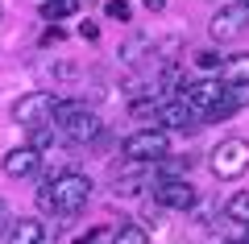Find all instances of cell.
I'll return each instance as SVG.
<instances>
[{
  "mask_svg": "<svg viewBox=\"0 0 249 244\" xmlns=\"http://www.w3.org/2000/svg\"><path fill=\"white\" fill-rule=\"evenodd\" d=\"M220 54H216V50H196V66L199 70H220Z\"/></svg>",
  "mask_w": 249,
  "mask_h": 244,
  "instance_id": "obj_19",
  "label": "cell"
},
{
  "mask_svg": "<svg viewBox=\"0 0 249 244\" xmlns=\"http://www.w3.org/2000/svg\"><path fill=\"white\" fill-rule=\"evenodd\" d=\"M42 42H46V46H50V42H62V29H58V25H54V29H46V33H42Z\"/></svg>",
  "mask_w": 249,
  "mask_h": 244,
  "instance_id": "obj_21",
  "label": "cell"
},
{
  "mask_svg": "<svg viewBox=\"0 0 249 244\" xmlns=\"http://www.w3.org/2000/svg\"><path fill=\"white\" fill-rule=\"evenodd\" d=\"M220 83H249V54H232L220 62Z\"/></svg>",
  "mask_w": 249,
  "mask_h": 244,
  "instance_id": "obj_12",
  "label": "cell"
},
{
  "mask_svg": "<svg viewBox=\"0 0 249 244\" xmlns=\"http://www.w3.org/2000/svg\"><path fill=\"white\" fill-rule=\"evenodd\" d=\"M208 166H212V174L220 178V182H232V178H241V174L249 170V141H241V137H224L220 145L212 149Z\"/></svg>",
  "mask_w": 249,
  "mask_h": 244,
  "instance_id": "obj_3",
  "label": "cell"
},
{
  "mask_svg": "<svg viewBox=\"0 0 249 244\" xmlns=\"http://www.w3.org/2000/svg\"><path fill=\"white\" fill-rule=\"evenodd\" d=\"M129 112H133V120L150 124V129H158V104H142V99H137V104L129 108Z\"/></svg>",
  "mask_w": 249,
  "mask_h": 244,
  "instance_id": "obj_17",
  "label": "cell"
},
{
  "mask_svg": "<svg viewBox=\"0 0 249 244\" xmlns=\"http://www.w3.org/2000/svg\"><path fill=\"white\" fill-rule=\"evenodd\" d=\"M112 244H150V232H145L142 224H124L121 232H116Z\"/></svg>",
  "mask_w": 249,
  "mask_h": 244,
  "instance_id": "obj_16",
  "label": "cell"
},
{
  "mask_svg": "<svg viewBox=\"0 0 249 244\" xmlns=\"http://www.w3.org/2000/svg\"><path fill=\"white\" fill-rule=\"evenodd\" d=\"M241 4H245V9H249V0H241Z\"/></svg>",
  "mask_w": 249,
  "mask_h": 244,
  "instance_id": "obj_28",
  "label": "cell"
},
{
  "mask_svg": "<svg viewBox=\"0 0 249 244\" xmlns=\"http://www.w3.org/2000/svg\"><path fill=\"white\" fill-rule=\"evenodd\" d=\"M154 203L166 211H191L196 207V191L187 178H158L154 182Z\"/></svg>",
  "mask_w": 249,
  "mask_h": 244,
  "instance_id": "obj_8",
  "label": "cell"
},
{
  "mask_svg": "<svg viewBox=\"0 0 249 244\" xmlns=\"http://www.w3.org/2000/svg\"><path fill=\"white\" fill-rule=\"evenodd\" d=\"M42 13L50 21H62V17H75V13H79V0H46L42 4Z\"/></svg>",
  "mask_w": 249,
  "mask_h": 244,
  "instance_id": "obj_14",
  "label": "cell"
},
{
  "mask_svg": "<svg viewBox=\"0 0 249 244\" xmlns=\"http://www.w3.org/2000/svg\"><path fill=\"white\" fill-rule=\"evenodd\" d=\"M224 244H245V240H224Z\"/></svg>",
  "mask_w": 249,
  "mask_h": 244,
  "instance_id": "obj_24",
  "label": "cell"
},
{
  "mask_svg": "<svg viewBox=\"0 0 249 244\" xmlns=\"http://www.w3.org/2000/svg\"><path fill=\"white\" fill-rule=\"evenodd\" d=\"M145 9H150V13H162V9H166V0H145Z\"/></svg>",
  "mask_w": 249,
  "mask_h": 244,
  "instance_id": "obj_22",
  "label": "cell"
},
{
  "mask_svg": "<svg viewBox=\"0 0 249 244\" xmlns=\"http://www.w3.org/2000/svg\"><path fill=\"white\" fill-rule=\"evenodd\" d=\"M91 4H104V0H91Z\"/></svg>",
  "mask_w": 249,
  "mask_h": 244,
  "instance_id": "obj_26",
  "label": "cell"
},
{
  "mask_svg": "<svg viewBox=\"0 0 249 244\" xmlns=\"http://www.w3.org/2000/svg\"><path fill=\"white\" fill-rule=\"evenodd\" d=\"M46 224L42 219H4L0 224V244H42Z\"/></svg>",
  "mask_w": 249,
  "mask_h": 244,
  "instance_id": "obj_9",
  "label": "cell"
},
{
  "mask_svg": "<svg viewBox=\"0 0 249 244\" xmlns=\"http://www.w3.org/2000/svg\"><path fill=\"white\" fill-rule=\"evenodd\" d=\"M245 244H249V224H245Z\"/></svg>",
  "mask_w": 249,
  "mask_h": 244,
  "instance_id": "obj_25",
  "label": "cell"
},
{
  "mask_svg": "<svg viewBox=\"0 0 249 244\" xmlns=\"http://www.w3.org/2000/svg\"><path fill=\"white\" fill-rule=\"evenodd\" d=\"M124 157H133V162H145V166H158L162 157H170V137L166 129H142L133 137H124Z\"/></svg>",
  "mask_w": 249,
  "mask_h": 244,
  "instance_id": "obj_4",
  "label": "cell"
},
{
  "mask_svg": "<svg viewBox=\"0 0 249 244\" xmlns=\"http://www.w3.org/2000/svg\"><path fill=\"white\" fill-rule=\"evenodd\" d=\"M0 166H4L9 178H29V174H37V166H42V153H37L34 145H21V149H9Z\"/></svg>",
  "mask_w": 249,
  "mask_h": 244,
  "instance_id": "obj_10",
  "label": "cell"
},
{
  "mask_svg": "<svg viewBox=\"0 0 249 244\" xmlns=\"http://www.w3.org/2000/svg\"><path fill=\"white\" fill-rule=\"evenodd\" d=\"M54 124L62 129V137L71 141V145H88V141L100 137V116L91 112L83 99H58V108H54Z\"/></svg>",
  "mask_w": 249,
  "mask_h": 244,
  "instance_id": "obj_1",
  "label": "cell"
},
{
  "mask_svg": "<svg viewBox=\"0 0 249 244\" xmlns=\"http://www.w3.org/2000/svg\"><path fill=\"white\" fill-rule=\"evenodd\" d=\"M199 124V116L183 104V99H170V104H158V129H191Z\"/></svg>",
  "mask_w": 249,
  "mask_h": 244,
  "instance_id": "obj_11",
  "label": "cell"
},
{
  "mask_svg": "<svg viewBox=\"0 0 249 244\" xmlns=\"http://www.w3.org/2000/svg\"><path fill=\"white\" fill-rule=\"evenodd\" d=\"M4 219H9V199L0 195V224H4Z\"/></svg>",
  "mask_w": 249,
  "mask_h": 244,
  "instance_id": "obj_23",
  "label": "cell"
},
{
  "mask_svg": "<svg viewBox=\"0 0 249 244\" xmlns=\"http://www.w3.org/2000/svg\"><path fill=\"white\" fill-rule=\"evenodd\" d=\"M0 21H4V9H0Z\"/></svg>",
  "mask_w": 249,
  "mask_h": 244,
  "instance_id": "obj_27",
  "label": "cell"
},
{
  "mask_svg": "<svg viewBox=\"0 0 249 244\" xmlns=\"http://www.w3.org/2000/svg\"><path fill=\"white\" fill-rule=\"evenodd\" d=\"M104 9H108V17H112V21H129V17H133L129 0H104Z\"/></svg>",
  "mask_w": 249,
  "mask_h": 244,
  "instance_id": "obj_18",
  "label": "cell"
},
{
  "mask_svg": "<svg viewBox=\"0 0 249 244\" xmlns=\"http://www.w3.org/2000/svg\"><path fill=\"white\" fill-rule=\"evenodd\" d=\"M178 99L204 120V116L224 99V83L220 79H191V83H178Z\"/></svg>",
  "mask_w": 249,
  "mask_h": 244,
  "instance_id": "obj_6",
  "label": "cell"
},
{
  "mask_svg": "<svg viewBox=\"0 0 249 244\" xmlns=\"http://www.w3.org/2000/svg\"><path fill=\"white\" fill-rule=\"evenodd\" d=\"M79 37H88V42H96V37H100V29L91 25V21H83V25H79Z\"/></svg>",
  "mask_w": 249,
  "mask_h": 244,
  "instance_id": "obj_20",
  "label": "cell"
},
{
  "mask_svg": "<svg viewBox=\"0 0 249 244\" xmlns=\"http://www.w3.org/2000/svg\"><path fill=\"white\" fill-rule=\"evenodd\" d=\"M54 108H58V96L54 91H29L13 104V120L21 129H37V124H54Z\"/></svg>",
  "mask_w": 249,
  "mask_h": 244,
  "instance_id": "obj_5",
  "label": "cell"
},
{
  "mask_svg": "<svg viewBox=\"0 0 249 244\" xmlns=\"http://www.w3.org/2000/svg\"><path fill=\"white\" fill-rule=\"evenodd\" d=\"M224 99L232 104V112L249 108V83H224Z\"/></svg>",
  "mask_w": 249,
  "mask_h": 244,
  "instance_id": "obj_15",
  "label": "cell"
},
{
  "mask_svg": "<svg viewBox=\"0 0 249 244\" xmlns=\"http://www.w3.org/2000/svg\"><path fill=\"white\" fill-rule=\"evenodd\" d=\"M224 215L237 219V224H249V191L229 195V203H224Z\"/></svg>",
  "mask_w": 249,
  "mask_h": 244,
  "instance_id": "obj_13",
  "label": "cell"
},
{
  "mask_svg": "<svg viewBox=\"0 0 249 244\" xmlns=\"http://www.w3.org/2000/svg\"><path fill=\"white\" fill-rule=\"evenodd\" d=\"M37 4H46V0H37Z\"/></svg>",
  "mask_w": 249,
  "mask_h": 244,
  "instance_id": "obj_29",
  "label": "cell"
},
{
  "mask_svg": "<svg viewBox=\"0 0 249 244\" xmlns=\"http://www.w3.org/2000/svg\"><path fill=\"white\" fill-rule=\"evenodd\" d=\"M208 33H212V42H237V37H245L249 33V9L241 0L237 4H224V9L208 21Z\"/></svg>",
  "mask_w": 249,
  "mask_h": 244,
  "instance_id": "obj_7",
  "label": "cell"
},
{
  "mask_svg": "<svg viewBox=\"0 0 249 244\" xmlns=\"http://www.w3.org/2000/svg\"><path fill=\"white\" fill-rule=\"evenodd\" d=\"M88 199H91V178L88 174H75V170L54 174V211L58 215H79L88 207Z\"/></svg>",
  "mask_w": 249,
  "mask_h": 244,
  "instance_id": "obj_2",
  "label": "cell"
}]
</instances>
